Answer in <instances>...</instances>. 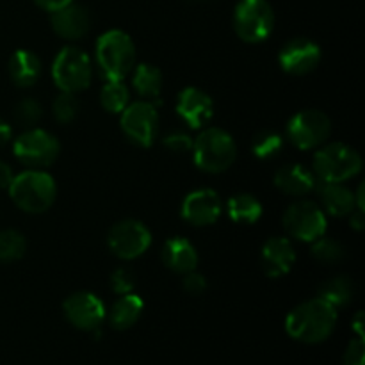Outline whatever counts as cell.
<instances>
[{
    "mask_svg": "<svg viewBox=\"0 0 365 365\" xmlns=\"http://www.w3.org/2000/svg\"><path fill=\"white\" fill-rule=\"evenodd\" d=\"M41 73V61L31 50H16L9 59V75L20 88H31Z\"/></svg>",
    "mask_w": 365,
    "mask_h": 365,
    "instance_id": "obj_23",
    "label": "cell"
},
{
    "mask_svg": "<svg viewBox=\"0 0 365 365\" xmlns=\"http://www.w3.org/2000/svg\"><path fill=\"white\" fill-rule=\"evenodd\" d=\"M41 103L34 98H24L18 103L16 109H14V118H16V121L27 128L34 127V125L41 120Z\"/></svg>",
    "mask_w": 365,
    "mask_h": 365,
    "instance_id": "obj_32",
    "label": "cell"
},
{
    "mask_svg": "<svg viewBox=\"0 0 365 365\" xmlns=\"http://www.w3.org/2000/svg\"><path fill=\"white\" fill-rule=\"evenodd\" d=\"M163 260L173 273L187 274L198 266V252L185 237H171L164 245Z\"/></svg>",
    "mask_w": 365,
    "mask_h": 365,
    "instance_id": "obj_21",
    "label": "cell"
},
{
    "mask_svg": "<svg viewBox=\"0 0 365 365\" xmlns=\"http://www.w3.org/2000/svg\"><path fill=\"white\" fill-rule=\"evenodd\" d=\"M274 185L284 195L305 196L317 187V178L314 171L303 164H289L277 171Z\"/></svg>",
    "mask_w": 365,
    "mask_h": 365,
    "instance_id": "obj_19",
    "label": "cell"
},
{
    "mask_svg": "<svg viewBox=\"0 0 365 365\" xmlns=\"http://www.w3.org/2000/svg\"><path fill=\"white\" fill-rule=\"evenodd\" d=\"M11 134H13V132H11L9 123H7V121H4L2 118H0V148H2V146H6L7 143H9Z\"/></svg>",
    "mask_w": 365,
    "mask_h": 365,
    "instance_id": "obj_40",
    "label": "cell"
},
{
    "mask_svg": "<svg viewBox=\"0 0 365 365\" xmlns=\"http://www.w3.org/2000/svg\"><path fill=\"white\" fill-rule=\"evenodd\" d=\"M95 57L106 81H123L135 66V45L127 32L113 29L98 38Z\"/></svg>",
    "mask_w": 365,
    "mask_h": 365,
    "instance_id": "obj_3",
    "label": "cell"
},
{
    "mask_svg": "<svg viewBox=\"0 0 365 365\" xmlns=\"http://www.w3.org/2000/svg\"><path fill=\"white\" fill-rule=\"evenodd\" d=\"M284 146V138L274 130H262L253 138L252 152L259 159H273L277 153H280Z\"/></svg>",
    "mask_w": 365,
    "mask_h": 365,
    "instance_id": "obj_29",
    "label": "cell"
},
{
    "mask_svg": "<svg viewBox=\"0 0 365 365\" xmlns=\"http://www.w3.org/2000/svg\"><path fill=\"white\" fill-rule=\"evenodd\" d=\"M93 77V64L88 53L77 46H64L52 64V78L64 93L84 91Z\"/></svg>",
    "mask_w": 365,
    "mask_h": 365,
    "instance_id": "obj_6",
    "label": "cell"
},
{
    "mask_svg": "<svg viewBox=\"0 0 365 365\" xmlns=\"http://www.w3.org/2000/svg\"><path fill=\"white\" fill-rule=\"evenodd\" d=\"M14 157L32 170H41L57 160L61 145L53 134L43 128L31 127L13 143Z\"/></svg>",
    "mask_w": 365,
    "mask_h": 365,
    "instance_id": "obj_7",
    "label": "cell"
},
{
    "mask_svg": "<svg viewBox=\"0 0 365 365\" xmlns=\"http://www.w3.org/2000/svg\"><path fill=\"white\" fill-rule=\"evenodd\" d=\"M353 294H355V287L353 282L348 277H335L324 282L319 289V296L317 298L324 299L328 305L334 307L335 310L344 309L351 303Z\"/></svg>",
    "mask_w": 365,
    "mask_h": 365,
    "instance_id": "obj_26",
    "label": "cell"
},
{
    "mask_svg": "<svg viewBox=\"0 0 365 365\" xmlns=\"http://www.w3.org/2000/svg\"><path fill=\"white\" fill-rule=\"evenodd\" d=\"M110 252L123 260H134L146 253L152 245V232L138 220H123L110 228L107 235Z\"/></svg>",
    "mask_w": 365,
    "mask_h": 365,
    "instance_id": "obj_12",
    "label": "cell"
},
{
    "mask_svg": "<svg viewBox=\"0 0 365 365\" xmlns=\"http://www.w3.org/2000/svg\"><path fill=\"white\" fill-rule=\"evenodd\" d=\"M278 61L284 71L302 77L316 70L317 64L321 63V48L312 39L296 38L285 43L284 48L280 50Z\"/></svg>",
    "mask_w": 365,
    "mask_h": 365,
    "instance_id": "obj_15",
    "label": "cell"
},
{
    "mask_svg": "<svg viewBox=\"0 0 365 365\" xmlns=\"http://www.w3.org/2000/svg\"><path fill=\"white\" fill-rule=\"evenodd\" d=\"M164 146L175 153H184L192 148V139L191 135L185 134V132L175 130V132H170V134L164 138Z\"/></svg>",
    "mask_w": 365,
    "mask_h": 365,
    "instance_id": "obj_34",
    "label": "cell"
},
{
    "mask_svg": "<svg viewBox=\"0 0 365 365\" xmlns=\"http://www.w3.org/2000/svg\"><path fill=\"white\" fill-rule=\"evenodd\" d=\"M120 123L123 134L141 148L152 146L159 134V113L153 102H148V100L128 103L121 110Z\"/></svg>",
    "mask_w": 365,
    "mask_h": 365,
    "instance_id": "obj_11",
    "label": "cell"
},
{
    "mask_svg": "<svg viewBox=\"0 0 365 365\" xmlns=\"http://www.w3.org/2000/svg\"><path fill=\"white\" fill-rule=\"evenodd\" d=\"M285 132L289 141L299 150L319 148L330 138L331 121L323 110L305 109L289 120Z\"/></svg>",
    "mask_w": 365,
    "mask_h": 365,
    "instance_id": "obj_10",
    "label": "cell"
},
{
    "mask_svg": "<svg viewBox=\"0 0 365 365\" xmlns=\"http://www.w3.org/2000/svg\"><path fill=\"white\" fill-rule=\"evenodd\" d=\"M312 257L319 262L335 264L344 257V246L331 237H319L312 242Z\"/></svg>",
    "mask_w": 365,
    "mask_h": 365,
    "instance_id": "obj_30",
    "label": "cell"
},
{
    "mask_svg": "<svg viewBox=\"0 0 365 365\" xmlns=\"http://www.w3.org/2000/svg\"><path fill=\"white\" fill-rule=\"evenodd\" d=\"M191 150L196 166L212 175L227 171L237 157L234 138L217 127H209L200 132L198 138L192 141Z\"/></svg>",
    "mask_w": 365,
    "mask_h": 365,
    "instance_id": "obj_4",
    "label": "cell"
},
{
    "mask_svg": "<svg viewBox=\"0 0 365 365\" xmlns=\"http://www.w3.org/2000/svg\"><path fill=\"white\" fill-rule=\"evenodd\" d=\"M36 4H38L41 9L48 11V13H53V11L61 9V7L68 6V4H71L73 0H34Z\"/></svg>",
    "mask_w": 365,
    "mask_h": 365,
    "instance_id": "obj_38",
    "label": "cell"
},
{
    "mask_svg": "<svg viewBox=\"0 0 365 365\" xmlns=\"http://www.w3.org/2000/svg\"><path fill=\"white\" fill-rule=\"evenodd\" d=\"M163 71L152 64L141 63L134 66V77H132V86H134L135 93L141 96L143 100L153 102L163 93Z\"/></svg>",
    "mask_w": 365,
    "mask_h": 365,
    "instance_id": "obj_24",
    "label": "cell"
},
{
    "mask_svg": "<svg viewBox=\"0 0 365 365\" xmlns=\"http://www.w3.org/2000/svg\"><path fill=\"white\" fill-rule=\"evenodd\" d=\"M182 287H184V291L187 292V294L198 296V294H203V292L207 291V280L203 274L196 273V269H195V271H191V273L184 274Z\"/></svg>",
    "mask_w": 365,
    "mask_h": 365,
    "instance_id": "obj_35",
    "label": "cell"
},
{
    "mask_svg": "<svg viewBox=\"0 0 365 365\" xmlns=\"http://www.w3.org/2000/svg\"><path fill=\"white\" fill-rule=\"evenodd\" d=\"M100 103L107 113L121 114V110L130 103V93L123 81H107L100 91Z\"/></svg>",
    "mask_w": 365,
    "mask_h": 365,
    "instance_id": "obj_27",
    "label": "cell"
},
{
    "mask_svg": "<svg viewBox=\"0 0 365 365\" xmlns=\"http://www.w3.org/2000/svg\"><path fill=\"white\" fill-rule=\"evenodd\" d=\"M327 212L317 203L298 200L284 214V228L291 237L303 242H314L327 234Z\"/></svg>",
    "mask_w": 365,
    "mask_h": 365,
    "instance_id": "obj_9",
    "label": "cell"
},
{
    "mask_svg": "<svg viewBox=\"0 0 365 365\" xmlns=\"http://www.w3.org/2000/svg\"><path fill=\"white\" fill-rule=\"evenodd\" d=\"M234 29L242 41H266L274 29L273 7L267 0H241L235 7Z\"/></svg>",
    "mask_w": 365,
    "mask_h": 365,
    "instance_id": "obj_8",
    "label": "cell"
},
{
    "mask_svg": "<svg viewBox=\"0 0 365 365\" xmlns=\"http://www.w3.org/2000/svg\"><path fill=\"white\" fill-rule=\"evenodd\" d=\"M312 171L319 182L344 184L362 171V157L344 143H328L314 155Z\"/></svg>",
    "mask_w": 365,
    "mask_h": 365,
    "instance_id": "obj_5",
    "label": "cell"
},
{
    "mask_svg": "<svg viewBox=\"0 0 365 365\" xmlns=\"http://www.w3.org/2000/svg\"><path fill=\"white\" fill-rule=\"evenodd\" d=\"M13 178H14V173L13 170H11L9 164L0 160V189H9Z\"/></svg>",
    "mask_w": 365,
    "mask_h": 365,
    "instance_id": "obj_37",
    "label": "cell"
},
{
    "mask_svg": "<svg viewBox=\"0 0 365 365\" xmlns=\"http://www.w3.org/2000/svg\"><path fill=\"white\" fill-rule=\"evenodd\" d=\"M9 196L18 209L29 214H41L53 205L57 185L52 175L43 170H27L14 175Z\"/></svg>",
    "mask_w": 365,
    "mask_h": 365,
    "instance_id": "obj_2",
    "label": "cell"
},
{
    "mask_svg": "<svg viewBox=\"0 0 365 365\" xmlns=\"http://www.w3.org/2000/svg\"><path fill=\"white\" fill-rule=\"evenodd\" d=\"M63 310L66 319L75 328L84 331H96L106 319V305L96 294L88 291H81L71 294L63 303Z\"/></svg>",
    "mask_w": 365,
    "mask_h": 365,
    "instance_id": "obj_13",
    "label": "cell"
},
{
    "mask_svg": "<svg viewBox=\"0 0 365 365\" xmlns=\"http://www.w3.org/2000/svg\"><path fill=\"white\" fill-rule=\"evenodd\" d=\"M364 225H365L364 210L355 209L351 214H349V227L355 228L356 232H362L364 230Z\"/></svg>",
    "mask_w": 365,
    "mask_h": 365,
    "instance_id": "obj_39",
    "label": "cell"
},
{
    "mask_svg": "<svg viewBox=\"0 0 365 365\" xmlns=\"http://www.w3.org/2000/svg\"><path fill=\"white\" fill-rule=\"evenodd\" d=\"M50 24H52L53 32L59 38L75 41V39H81L82 36H86L91 20H89V13L86 11V7L71 2L61 9L53 11Z\"/></svg>",
    "mask_w": 365,
    "mask_h": 365,
    "instance_id": "obj_17",
    "label": "cell"
},
{
    "mask_svg": "<svg viewBox=\"0 0 365 365\" xmlns=\"http://www.w3.org/2000/svg\"><path fill=\"white\" fill-rule=\"evenodd\" d=\"M182 217L195 227H209L220 220L223 203L214 189L203 187L189 192L180 207Z\"/></svg>",
    "mask_w": 365,
    "mask_h": 365,
    "instance_id": "obj_14",
    "label": "cell"
},
{
    "mask_svg": "<svg viewBox=\"0 0 365 365\" xmlns=\"http://www.w3.org/2000/svg\"><path fill=\"white\" fill-rule=\"evenodd\" d=\"M337 324V310L324 299L314 298L302 303L289 312L285 330L294 341L305 344L323 342L334 334Z\"/></svg>",
    "mask_w": 365,
    "mask_h": 365,
    "instance_id": "obj_1",
    "label": "cell"
},
{
    "mask_svg": "<svg viewBox=\"0 0 365 365\" xmlns=\"http://www.w3.org/2000/svg\"><path fill=\"white\" fill-rule=\"evenodd\" d=\"M296 250L287 237H271L262 248V267L269 278H280L292 269Z\"/></svg>",
    "mask_w": 365,
    "mask_h": 365,
    "instance_id": "obj_18",
    "label": "cell"
},
{
    "mask_svg": "<svg viewBox=\"0 0 365 365\" xmlns=\"http://www.w3.org/2000/svg\"><path fill=\"white\" fill-rule=\"evenodd\" d=\"M317 192H319L321 203L330 216L344 217L349 216L356 209L355 192L346 187L344 184L335 182H319L317 180Z\"/></svg>",
    "mask_w": 365,
    "mask_h": 365,
    "instance_id": "obj_20",
    "label": "cell"
},
{
    "mask_svg": "<svg viewBox=\"0 0 365 365\" xmlns=\"http://www.w3.org/2000/svg\"><path fill=\"white\" fill-rule=\"evenodd\" d=\"M365 360V346L364 339L356 337L348 344L344 353V365H364Z\"/></svg>",
    "mask_w": 365,
    "mask_h": 365,
    "instance_id": "obj_36",
    "label": "cell"
},
{
    "mask_svg": "<svg viewBox=\"0 0 365 365\" xmlns=\"http://www.w3.org/2000/svg\"><path fill=\"white\" fill-rule=\"evenodd\" d=\"M227 212L232 221L242 225H253L262 216V203L253 195H234L227 203Z\"/></svg>",
    "mask_w": 365,
    "mask_h": 365,
    "instance_id": "obj_25",
    "label": "cell"
},
{
    "mask_svg": "<svg viewBox=\"0 0 365 365\" xmlns=\"http://www.w3.org/2000/svg\"><path fill=\"white\" fill-rule=\"evenodd\" d=\"M134 273H132L130 269H127V267H120V269H116L110 274V289H113L116 294H128V292L134 291Z\"/></svg>",
    "mask_w": 365,
    "mask_h": 365,
    "instance_id": "obj_33",
    "label": "cell"
},
{
    "mask_svg": "<svg viewBox=\"0 0 365 365\" xmlns=\"http://www.w3.org/2000/svg\"><path fill=\"white\" fill-rule=\"evenodd\" d=\"M27 242L18 230L0 232V262H14L24 257Z\"/></svg>",
    "mask_w": 365,
    "mask_h": 365,
    "instance_id": "obj_28",
    "label": "cell"
},
{
    "mask_svg": "<svg viewBox=\"0 0 365 365\" xmlns=\"http://www.w3.org/2000/svg\"><path fill=\"white\" fill-rule=\"evenodd\" d=\"M177 113L191 128H202L214 114V102L198 88H185L178 95Z\"/></svg>",
    "mask_w": 365,
    "mask_h": 365,
    "instance_id": "obj_16",
    "label": "cell"
},
{
    "mask_svg": "<svg viewBox=\"0 0 365 365\" xmlns=\"http://www.w3.org/2000/svg\"><path fill=\"white\" fill-rule=\"evenodd\" d=\"M353 330L356 331L360 339H364V312H359L353 319Z\"/></svg>",
    "mask_w": 365,
    "mask_h": 365,
    "instance_id": "obj_41",
    "label": "cell"
},
{
    "mask_svg": "<svg viewBox=\"0 0 365 365\" xmlns=\"http://www.w3.org/2000/svg\"><path fill=\"white\" fill-rule=\"evenodd\" d=\"M52 114L59 123H71L78 114V100L73 93L61 91L52 103Z\"/></svg>",
    "mask_w": 365,
    "mask_h": 365,
    "instance_id": "obj_31",
    "label": "cell"
},
{
    "mask_svg": "<svg viewBox=\"0 0 365 365\" xmlns=\"http://www.w3.org/2000/svg\"><path fill=\"white\" fill-rule=\"evenodd\" d=\"M143 310H145V302L141 296L134 292L121 294L109 310L110 327L114 330H128L138 323L139 317L143 316Z\"/></svg>",
    "mask_w": 365,
    "mask_h": 365,
    "instance_id": "obj_22",
    "label": "cell"
}]
</instances>
